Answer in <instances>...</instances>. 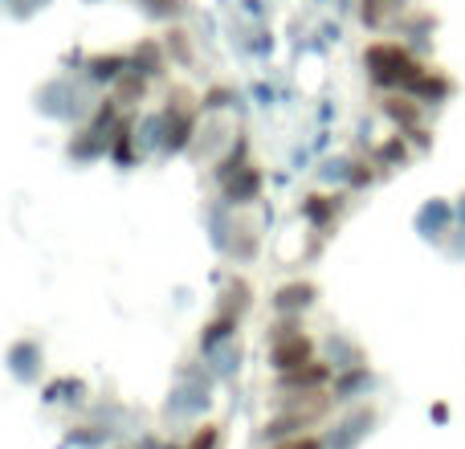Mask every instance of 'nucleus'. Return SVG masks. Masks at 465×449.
I'll list each match as a JSON object with an SVG mask.
<instances>
[{
	"label": "nucleus",
	"mask_w": 465,
	"mask_h": 449,
	"mask_svg": "<svg viewBox=\"0 0 465 449\" xmlns=\"http://www.w3.org/2000/svg\"><path fill=\"white\" fill-rule=\"evenodd\" d=\"M273 449H322L319 437H282Z\"/></svg>",
	"instance_id": "1"
}]
</instances>
